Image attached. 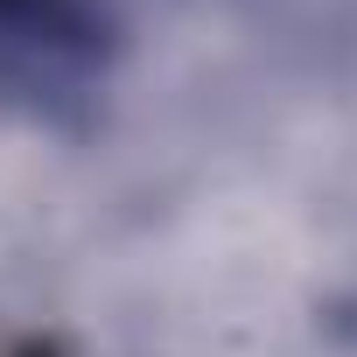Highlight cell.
Segmentation results:
<instances>
[{"mask_svg": "<svg viewBox=\"0 0 357 357\" xmlns=\"http://www.w3.org/2000/svg\"><path fill=\"white\" fill-rule=\"evenodd\" d=\"M105 70V22L91 0H0V105L50 112L84 98Z\"/></svg>", "mask_w": 357, "mask_h": 357, "instance_id": "cell-1", "label": "cell"}]
</instances>
